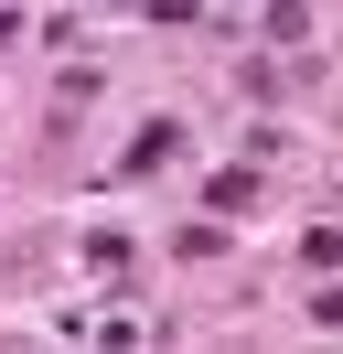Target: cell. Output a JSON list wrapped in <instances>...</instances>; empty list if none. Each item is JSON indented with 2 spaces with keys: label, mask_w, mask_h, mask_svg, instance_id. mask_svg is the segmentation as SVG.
<instances>
[{
  "label": "cell",
  "mask_w": 343,
  "mask_h": 354,
  "mask_svg": "<svg viewBox=\"0 0 343 354\" xmlns=\"http://www.w3.org/2000/svg\"><path fill=\"white\" fill-rule=\"evenodd\" d=\"M172 151H183V129H172V118H150V129H140V140H129V151H118V183H140V172H161Z\"/></svg>",
  "instance_id": "obj_1"
}]
</instances>
